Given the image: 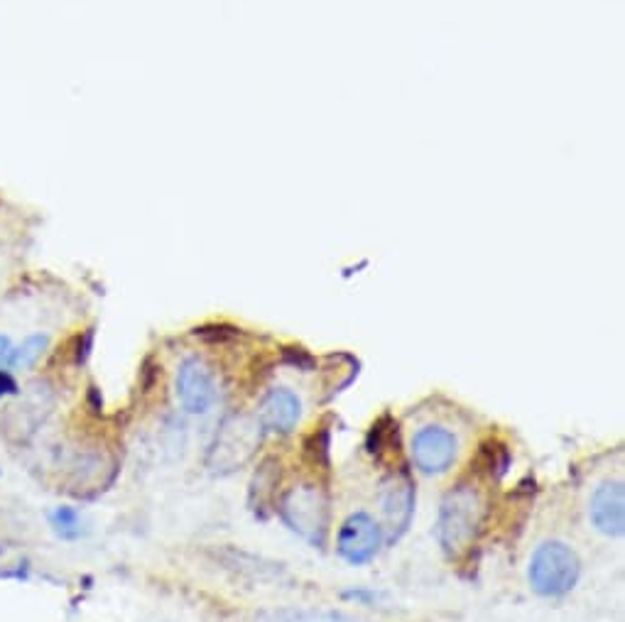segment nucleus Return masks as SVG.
<instances>
[{
  "mask_svg": "<svg viewBox=\"0 0 625 622\" xmlns=\"http://www.w3.org/2000/svg\"><path fill=\"white\" fill-rule=\"evenodd\" d=\"M52 338L45 331H35V334H27L23 341L15 343V353H13V368L15 370H32L45 353L50 351Z\"/></svg>",
  "mask_w": 625,
  "mask_h": 622,
  "instance_id": "nucleus-16",
  "label": "nucleus"
},
{
  "mask_svg": "<svg viewBox=\"0 0 625 622\" xmlns=\"http://www.w3.org/2000/svg\"><path fill=\"white\" fill-rule=\"evenodd\" d=\"M50 525L54 529L59 539H67V542H74V539H81L84 534V522H81L79 510L74 507L62 505L50 515Z\"/></svg>",
  "mask_w": 625,
  "mask_h": 622,
  "instance_id": "nucleus-18",
  "label": "nucleus"
},
{
  "mask_svg": "<svg viewBox=\"0 0 625 622\" xmlns=\"http://www.w3.org/2000/svg\"><path fill=\"white\" fill-rule=\"evenodd\" d=\"M331 431L329 427H314L304 436L302 441V456L314 471H329L331 463Z\"/></svg>",
  "mask_w": 625,
  "mask_h": 622,
  "instance_id": "nucleus-15",
  "label": "nucleus"
},
{
  "mask_svg": "<svg viewBox=\"0 0 625 622\" xmlns=\"http://www.w3.org/2000/svg\"><path fill=\"white\" fill-rule=\"evenodd\" d=\"M581 561L569 544L550 539L542 542L532 551L530 566H527V581L530 588L542 598L567 596L579 583Z\"/></svg>",
  "mask_w": 625,
  "mask_h": 622,
  "instance_id": "nucleus-4",
  "label": "nucleus"
},
{
  "mask_svg": "<svg viewBox=\"0 0 625 622\" xmlns=\"http://www.w3.org/2000/svg\"><path fill=\"white\" fill-rule=\"evenodd\" d=\"M282 480L280 458L268 456L258 463L248 488V505L258 517H268L277 505V488Z\"/></svg>",
  "mask_w": 625,
  "mask_h": 622,
  "instance_id": "nucleus-11",
  "label": "nucleus"
},
{
  "mask_svg": "<svg viewBox=\"0 0 625 622\" xmlns=\"http://www.w3.org/2000/svg\"><path fill=\"white\" fill-rule=\"evenodd\" d=\"M385 542L383 527L373 515L358 510L344 520L336 534V551L351 566H363L378 556Z\"/></svg>",
  "mask_w": 625,
  "mask_h": 622,
  "instance_id": "nucleus-8",
  "label": "nucleus"
},
{
  "mask_svg": "<svg viewBox=\"0 0 625 622\" xmlns=\"http://www.w3.org/2000/svg\"><path fill=\"white\" fill-rule=\"evenodd\" d=\"M302 409V397L292 387L273 385L260 400L258 422L263 424V429L277 431V434H290L300 424Z\"/></svg>",
  "mask_w": 625,
  "mask_h": 622,
  "instance_id": "nucleus-10",
  "label": "nucleus"
},
{
  "mask_svg": "<svg viewBox=\"0 0 625 622\" xmlns=\"http://www.w3.org/2000/svg\"><path fill=\"white\" fill-rule=\"evenodd\" d=\"M478 471L486 473L488 478L493 480H500L508 473V466H510V454H508V446L505 444H498V441H486V444H481V454H478Z\"/></svg>",
  "mask_w": 625,
  "mask_h": 622,
  "instance_id": "nucleus-17",
  "label": "nucleus"
},
{
  "mask_svg": "<svg viewBox=\"0 0 625 622\" xmlns=\"http://www.w3.org/2000/svg\"><path fill=\"white\" fill-rule=\"evenodd\" d=\"M459 456V439L442 424H427L417 429L410 441V458L425 476H442Z\"/></svg>",
  "mask_w": 625,
  "mask_h": 622,
  "instance_id": "nucleus-7",
  "label": "nucleus"
},
{
  "mask_svg": "<svg viewBox=\"0 0 625 622\" xmlns=\"http://www.w3.org/2000/svg\"><path fill=\"white\" fill-rule=\"evenodd\" d=\"M417 505L415 480L407 471H393L380 483V512L385 520V539L390 544L400 542L412 525Z\"/></svg>",
  "mask_w": 625,
  "mask_h": 622,
  "instance_id": "nucleus-6",
  "label": "nucleus"
},
{
  "mask_svg": "<svg viewBox=\"0 0 625 622\" xmlns=\"http://www.w3.org/2000/svg\"><path fill=\"white\" fill-rule=\"evenodd\" d=\"M398 446H400V427H398V419L393 414H383L371 424L366 436V449L375 461H380L385 454H398Z\"/></svg>",
  "mask_w": 625,
  "mask_h": 622,
  "instance_id": "nucleus-13",
  "label": "nucleus"
},
{
  "mask_svg": "<svg viewBox=\"0 0 625 622\" xmlns=\"http://www.w3.org/2000/svg\"><path fill=\"white\" fill-rule=\"evenodd\" d=\"M275 510L290 532H295L297 537L304 539L309 547L324 549L326 539H329L331 510L329 498H326V493L319 485H295V488H290L282 495Z\"/></svg>",
  "mask_w": 625,
  "mask_h": 622,
  "instance_id": "nucleus-3",
  "label": "nucleus"
},
{
  "mask_svg": "<svg viewBox=\"0 0 625 622\" xmlns=\"http://www.w3.org/2000/svg\"><path fill=\"white\" fill-rule=\"evenodd\" d=\"M219 561L224 564V569L233 571L238 578H250V581L258 583H280L290 578L280 564L258 559V556L246 554V551L224 549L219 551Z\"/></svg>",
  "mask_w": 625,
  "mask_h": 622,
  "instance_id": "nucleus-12",
  "label": "nucleus"
},
{
  "mask_svg": "<svg viewBox=\"0 0 625 622\" xmlns=\"http://www.w3.org/2000/svg\"><path fill=\"white\" fill-rule=\"evenodd\" d=\"M15 395H20V385L18 380H15L13 370H0V400Z\"/></svg>",
  "mask_w": 625,
  "mask_h": 622,
  "instance_id": "nucleus-20",
  "label": "nucleus"
},
{
  "mask_svg": "<svg viewBox=\"0 0 625 622\" xmlns=\"http://www.w3.org/2000/svg\"><path fill=\"white\" fill-rule=\"evenodd\" d=\"M483 527V498L469 480H459L444 495L437 517L439 547L449 559H461L476 544Z\"/></svg>",
  "mask_w": 625,
  "mask_h": 622,
  "instance_id": "nucleus-1",
  "label": "nucleus"
},
{
  "mask_svg": "<svg viewBox=\"0 0 625 622\" xmlns=\"http://www.w3.org/2000/svg\"><path fill=\"white\" fill-rule=\"evenodd\" d=\"M260 444H263V424L258 419L250 414H228L211 441L206 463L211 473L226 476L246 466L258 454Z\"/></svg>",
  "mask_w": 625,
  "mask_h": 622,
  "instance_id": "nucleus-5",
  "label": "nucleus"
},
{
  "mask_svg": "<svg viewBox=\"0 0 625 622\" xmlns=\"http://www.w3.org/2000/svg\"><path fill=\"white\" fill-rule=\"evenodd\" d=\"M591 527L603 537L625 534V488L621 480H606L589 500Z\"/></svg>",
  "mask_w": 625,
  "mask_h": 622,
  "instance_id": "nucleus-9",
  "label": "nucleus"
},
{
  "mask_svg": "<svg viewBox=\"0 0 625 622\" xmlns=\"http://www.w3.org/2000/svg\"><path fill=\"white\" fill-rule=\"evenodd\" d=\"M255 622H366L339 610H309V608H285L260 613Z\"/></svg>",
  "mask_w": 625,
  "mask_h": 622,
  "instance_id": "nucleus-14",
  "label": "nucleus"
},
{
  "mask_svg": "<svg viewBox=\"0 0 625 622\" xmlns=\"http://www.w3.org/2000/svg\"><path fill=\"white\" fill-rule=\"evenodd\" d=\"M189 341L194 348L177 360L175 395L184 412L206 414L219 400V370L194 331H189Z\"/></svg>",
  "mask_w": 625,
  "mask_h": 622,
  "instance_id": "nucleus-2",
  "label": "nucleus"
},
{
  "mask_svg": "<svg viewBox=\"0 0 625 622\" xmlns=\"http://www.w3.org/2000/svg\"><path fill=\"white\" fill-rule=\"evenodd\" d=\"M15 341L8 334H0V370H13Z\"/></svg>",
  "mask_w": 625,
  "mask_h": 622,
  "instance_id": "nucleus-19",
  "label": "nucleus"
}]
</instances>
